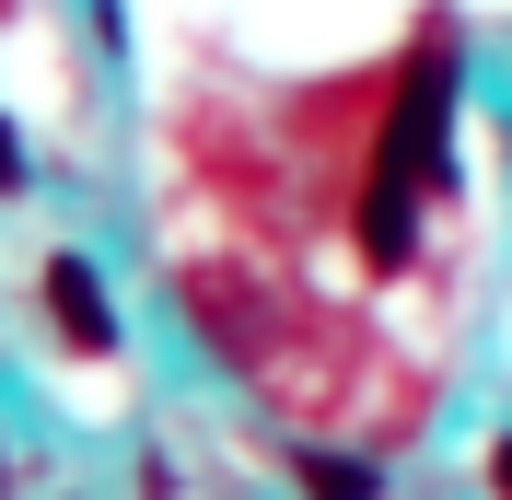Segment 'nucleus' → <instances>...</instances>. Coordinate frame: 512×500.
<instances>
[{
    "label": "nucleus",
    "instance_id": "20e7f679",
    "mask_svg": "<svg viewBox=\"0 0 512 500\" xmlns=\"http://www.w3.org/2000/svg\"><path fill=\"white\" fill-rule=\"evenodd\" d=\"M24 187V140H12V117H0V198Z\"/></svg>",
    "mask_w": 512,
    "mask_h": 500
},
{
    "label": "nucleus",
    "instance_id": "7ed1b4c3",
    "mask_svg": "<svg viewBox=\"0 0 512 500\" xmlns=\"http://www.w3.org/2000/svg\"><path fill=\"white\" fill-rule=\"evenodd\" d=\"M291 489H303V500H384V466H373V454H326V442H303V454H291Z\"/></svg>",
    "mask_w": 512,
    "mask_h": 500
},
{
    "label": "nucleus",
    "instance_id": "f257e3e1",
    "mask_svg": "<svg viewBox=\"0 0 512 500\" xmlns=\"http://www.w3.org/2000/svg\"><path fill=\"white\" fill-rule=\"evenodd\" d=\"M443 128H454V24H431L384 94L373 128V175H361V256L408 268L419 256V187H443Z\"/></svg>",
    "mask_w": 512,
    "mask_h": 500
},
{
    "label": "nucleus",
    "instance_id": "39448f33",
    "mask_svg": "<svg viewBox=\"0 0 512 500\" xmlns=\"http://www.w3.org/2000/svg\"><path fill=\"white\" fill-rule=\"evenodd\" d=\"M489 489H501V500H512V431H501V442H489Z\"/></svg>",
    "mask_w": 512,
    "mask_h": 500
},
{
    "label": "nucleus",
    "instance_id": "f03ea898",
    "mask_svg": "<svg viewBox=\"0 0 512 500\" xmlns=\"http://www.w3.org/2000/svg\"><path fill=\"white\" fill-rule=\"evenodd\" d=\"M47 314H59V338L82 349V361H105V349H117V303H105L94 256H47Z\"/></svg>",
    "mask_w": 512,
    "mask_h": 500
}]
</instances>
